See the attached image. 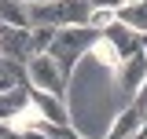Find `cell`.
I'll use <instances>...</instances> for the list:
<instances>
[{"label": "cell", "mask_w": 147, "mask_h": 139, "mask_svg": "<svg viewBox=\"0 0 147 139\" xmlns=\"http://www.w3.org/2000/svg\"><path fill=\"white\" fill-rule=\"evenodd\" d=\"M118 66H121V55L114 51V44L103 33L92 44V51L74 66L63 99H66V110H70V128L81 139H107L118 114L125 106H132L121 95Z\"/></svg>", "instance_id": "6da1fadb"}, {"label": "cell", "mask_w": 147, "mask_h": 139, "mask_svg": "<svg viewBox=\"0 0 147 139\" xmlns=\"http://www.w3.org/2000/svg\"><path fill=\"white\" fill-rule=\"evenodd\" d=\"M96 40H99L96 29H88V26H70V29H59V33H55L48 55L63 66V73H74V66L92 51V44H96Z\"/></svg>", "instance_id": "7a4b0ae2"}, {"label": "cell", "mask_w": 147, "mask_h": 139, "mask_svg": "<svg viewBox=\"0 0 147 139\" xmlns=\"http://www.w3.org/2000/svg\"><path fill=\"white\" fill-rule=\"evenodd\" d=\"M26 84L40 88V92H52V95H66L70 73H63V66L55 62L52 55H33L26 62Z\"/></svg>", "instance_id": "3957f363"}, {"label": "cell", "mask_w": 147, "mask_h": 139, "mask_svg": "<svg viewBox=\"0 0 147 139\" xmlns=\"http://www.w3.org/2000/svg\"><path fill=\"white\" fill-rule=\"evenodd\" d=\"M33 33L30 29H15V26H0V59L7 62H30L33 59Z\"/></svg>", "instance_id": "277c9868"}, {"label": "cell", "mask_w": 147, "mask_h": 139, "mask_svg": "<svg viewBox=\"0 0 147 139\" xmlns=\"http://www.w3.org/2000/svg\"><path fill=\"white\" fill-rule=\"evenodd\" d=\"M118 84H121V95L129 103H136V95L147 84V51H136L132 59H125L118 66Z\"/></svg>", "instance_id": "5b68a950"}, {"label": "cell", "mask_w": 147, "mask_h": 139, "mask_svg": "<svg viewBox=\"0 0 147 139\" xmlns=\"http://www.w3.org/2000/svg\"><path fill=\"white\" fill-rule=\"evenodd\" d=\"M30 106H33L48 124H70V110H66V99H63V95H52V92L30 88Z\"/></svg>", "instance_id": "8992f818"}, {"label": "cell", "mask_w": 147, "mask_h": 139, "mask_svg": "<svg viewBox=\"0 0 147 139\" xmlns=\"http://www.w3.org/2000/svg\"><path fill=\"white\" fill-rule=\"evenodd\" d=\"M103 37L114 44V51L121 55V62H125V59H132L136 51H144V37H140V33H132L125 22H114L110 29H103Z\"/></svg>", "instance_id": "52a82bcc"}, {"label": "cell", "mask_w": 147, "mask_h": 139, "mask_svg": "<svg viewBox=\"0 0 147 139\" xmlns=\"http://www.w3.org/2000/svg\"><path fill=\"white\" fill-rule=\"evenodd\" d=\"M140 124H144V114H140L136 106H125V110L118 114V121H114V128H110L107 139H136L140 136Z\"/></svg>", "instance_id": "ba28073f"}, {"label": "cell", "mask_w": 147, "mask_h": 139, "mask_svg": "<svg viewBox=\"0 0 147 139\" xmlns=\"http://www.w3.org/2000/svg\"><path fill=\"white\" fill-rule=\"evenodd\" d=\"M0 26L30 29V7L22 0H0Z\"/></svg>", "instance_id": "9c48e42d"}, {"label": "cell", "mask_w": 147, "mask_h": 139, "mask_svg": "<svg viewBox=\"0 0 147 139\" xmlns=\"http://www.w3.org/2000/svg\"><path fill=\"white\" fill-rule=\"evenodd\" d=\"M118 22H125L132 33L147 37V0H140V4H125V7L118 11Z\"/></svg>", "instance_id": "30bf717a"}, {"label": "cell", "mask_w": 147, "mask_h": 139, "mask_svg": "<svg viewBox=\"0 0 147 139\" xmlns=\"http://www.w3.org/2000/svg\"><path fill=\"white\" fill-rule=\"evenodd\" d=\"M22 106H30V84L15 88V92H7V95H0V121H11Z\"/></svg>", "instance_id": "8fae6325"}, {"label": "cell", "mask_w": 147, "mask_h": 139, "mask_svg": "<svg viewBox=\"0 0 147 139\" xmlns=\"http://www.w3.org/2000/svg\"><path fill=\"white\" fill-rule=\"evenodd\" d=\"M118 22V11H92L88 15V29H96V33H103V29H110Z\"/></svg>", "instance_id": "7c38bea8"}, {"label": "cell", "mask_w": 147, "mask_h": 139, "mask_svg": "<svg viewBox=\"0 0 147 139\" xmlns=\"http://www.w3.org/2000/svg\"><path fill=\"white\" fill-rule=\"evenodd\" d=\"M92 11H121L125 7V0H88Z\"/></svg>", "instance_id": "4fadbf2b"}, {"label": "cell", "mask_w": 147, "mask_h": 139, "mask_svg": "<svg viewBox=\"0 0 147 139\" xmlns=\"http://www.w3.org/2000/svg\"><path fill=\"white\" fill-rule=\"evenodd\" d=\"M132 106H136V110H140V114L147 117V84H144V92L136 95V103H132Z\"/></svg>", "instance_id": "5bb4252c"}, {"label": "cell", "mask_w": 147, "mask_h": 139, "mask_svg": "<svg viewBox=\"0 0 147 139\" xmlns=\"http://www.w3.org/2000/svg\"><path fill=\"white\" fill-rule=\"evenodd\" d=\"M26 7H44V4H55V0H22Z\"/></svg>", "instance_id": "9a60e30c"}, {"label": "cell", "mask_w": 147, "mask_h": 139, "mask_svg": "<svg viewBox=\"0 0 147 139\" xmlns=\"http://www.w3.org/2000/svg\"><path fill=\"white\" fill-rule=\"evenodd\" d=\"M140 136H144V139H147V117H144V124H140Z\"/></svg>", "instance_id": "2e32d148"}, {"label": "cell", "mask_w": 147, "mask_h": 139, "mask_svg": "<svg viewBox=\"0 0 147 139\" xmlns=\"http://www.w3.org/2000/svg\"><path fill=\"white\" fill-rule=\"evenodd\" d=\"M125 4H140V0H125Z\"/></svg>", "instance_id": "e0dca14e"}]
</instances>
